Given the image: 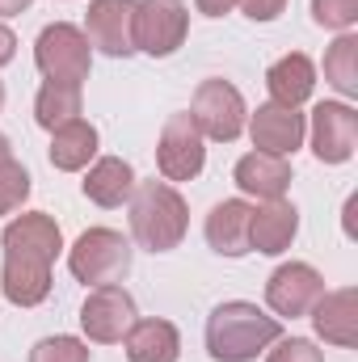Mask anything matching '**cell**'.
Returning <instances> with one entry per match:
<instances>
[{"label":"cell","mask_w":358,"mask_h":362,"mask_svg":"<svg viewBox=\"0 0 358 362\" xmlns=\"http://www.w3.org/2000/svg\"><path fill=\"white\" fill-rule=\"evenodd\" d=\"M278 337H282L278 316H266L258 303L245 299H228L207 316V350L215 362H253Z\"/></svg>","instance_id":"obj_1"},{"label":"cell","mask_w":358,"mask_h":362,"mask_svg":"<svg viewBox=\"0 0 358 362\" xmlns=\"http://www.w3.org/2000/svg\"><path fill=\"white\" fill-rule=\"evenodd\" d=\"M127 202H131V236L148 253H169L185 240L190 206L169 181H135Z\"/></svg>","instance_id":"obj_2"},{"label":"cell","mask_w":358,"mask_h":362,"mask_svg":"<svg viewBox=\"0 0 358 362\" xmlns=\"http://www.w3.org/2000/svg\"><path fill=\"white\" fill-rule=\"evenodd\" d=\"M68 270L85 286L118 282L122 274L131 270V240L122 232H114V228H89L68 249Z\"/></svg>","instance_id":"obj_3"},{"label":"cell","mask_w":358,"mask_h":362,"mask_svg":"<svg viewBox=\"0 0 358 362\" xmlns=\"http://www.w3.org/2000/svg\"><path fill=\"white\" fill-rule=\"evenodd\" d=\"M34 64L47 81H68V85H81L89 81L93 68V47L85 38V30L68 25V21H55L38 34L34 42Z\"/></svg>","instance_id":"obj_4"},{"label":"cell","mask_w":358,"mask_h":362,"mask_svg":"<svg viewBox=\"0 0 358 362\" xmlns=\"http://www.w3.org/2000/svg\"><path fill=\"white\" fill-rule=\"evenodd\" d=\"M190 118L202 131V139L232 144V139H241V131L249 122V110H245V97H241L236 85H228V81H202L194 89V101H190Z\"/></svg>","instance_id":"obj_5"},{"label":"cell","mask_w":358,"mask_h":362,"mask_svg":"<svg viewBox=\"0 0 358 362\" xmlns=\"http://www.w3.org/2000/svg\"><path fill=\"white\" fill-rule=\"evenodd\" d=\"M190 34V13L181 0H135V51L165 59Z\"/></svg>","instance_id":"obj_6"},{"label":"cell","mask_w":358,"mask_h":362,"mask_svg":"<svg viewBox=\"0 0 358 362\" xmlns=\"http://www.w3.org/2000/svg\"><path fill=\"white\" fill-rule=\"evenodd\" d=\"M156 165L165 181H194L207 165V139L194 127L190 114H169L161 144H156Z\"/></svg>","instance_id":"obj_7"},{"label":"cell","mask_w":358,"mask_h":362,"mask_svg":"<svg viewBox=\"0 0 358 362\" xmlns=\"http://www.w3.org/2000/svg\"><path fill=\"white\" fill-rule=\"evenodd\" d=\"M135 320H139V316H135V299H131L122 286H114V282L93 286L89 299H85V308H81V329H85V337L97 341V346L122 341Z\"/></svg>","instance_id":"obj_8"},{"label":"cell","mask_w":358,"mask_h":362,"mask_svg":"<svg viewBox=\"0 0 358 362\" xmlns=\"http://www.w3.org/2000/svg\"><path fill=\"white\" fill-rule=\"evenodd\" d=\"M358 148V114L346 101H321L312 110V152L321 165H346Z\"/></svg>","instance_id":"obj_9"},{"label":"cell","mask_w":358,"mask_h":362,"mask_svg":"<svg viewBox=\"0 0 358 362\" xmlns=\"http://www.w3.org/2000/svg\"><path fill=\"white\" fill-rule=\"evenodd\" d=\"M85 38L110 59L135 55V0H93L85 17Z\"/></svg>","instance_id":"obj_10"},{"label":"cell","mask_w":358,"mask_h":362,"mask_svg":"<svg viewBox=\"0 0 358 362\" xmlns=\"http://www.w3.org/2000/svg\"><path fill=\"white\" fill-rule=\"evenodd\" d=\"M325 295V278L312 270L308 262H287L270 274L266 282V303L278 312V316H308L312 303Z\"/></svg>","instance_id":"obj_11"},{"label":"cell","mask_w":358,"mask_h":362,"mask_svg":"<svg viewBox=\"0 0 358 362\" xmlns=\"http://www.w3.org/2000/svg\"><path fill=\"white\" fill-rule=\"evenodd\" d=\"M249 135H253V148L258 152H270V156H291L299 144H304V114L295 105H278V101H266L258 105V114L245 122Z\"/></svg>","instance_id":"obj_12"},{"label":"cell","mask_w":358,"mask_h":362,"mask_svg":"<svg viewBox=\"0 0 358 362\" xmlns=\"http://www.w3.org/2000/svg\"><path fill=\"white\" fill-rule=\"evenodd\" d=\"M4 299L17 308H38L51 295V262L34 257V253H4V270H0Z\"/></svg>","instance_id":"obj_13"},{"label":"cell","mask_w":358,"mask_h":362,"mask_svg":"<svg viewBox=\"0 0 358 362\" xmlns=\"http://www.w3.org/2000/svg\"><path fill=\"white\" fill-rule=\"evenodd\" d=\"M312 325H316V337H325L329 346L354 350V341H358V291L354 286L325 291L312 303Z\"/></svg>","instance_id":"obj_14"},{"label":"cell","mask_w":358,"mask_h":362,"mask_svg":"<svg viewBox=\"0 0 358 362\" xmlns=\"http://www.w3.org/2000/svg\"><path fill=\"white\" fill-rule=\"evenodd\" d=\"M0 245H4V253H34V257L55 262L64 249V232L47 211H30V215H17L13 223H4Z\"/></svg>","instance_id":"obj_15"},{"label":"cell","mask_w":358,"mask_h":362,"mask_svg":"<svg viewBox=\"0 0 358 362\" xmlns=\"http://www.w3.org/2000/svg\"><path fill=\"white\" fill-rule=\"evenodd\" d=\"M249 219H253V206L245 198H224L211 206L207 215V245L224 257H245L253 253L249 249Z\"/></svg>","instance_id":"obj_16"},{"label":"cell","mask_w":358,"mask_h":362,"mask_svg":"<svg viewBox=\"0 0 358 362\" xmlns=\"http://www.w3.org/2000/svg\"><path fill=\"white\" fill-rule=\"evenodd\" d=\"M299 232V211L287 202V198H274V202H262L249 219V249L266 253V257H278L291 249Z\"/></svg>","instance_id":"obj_17"},{"label":"cell","mask_w":358,"mask_h":362,"mask_svg":"<svg viewBox=\"0 0 358 362\" xmlns=\"http://www.w3.org/2000/svg\"><path fill=\"white\" fill-rule=\"evenodd\" d=\"M232 177L241 185V194H249V198H258V202H274V198H282L287 185H291V165H287V156L249 152V156L236 160V173H232Z\"/></svg>","instance_id":"obj_18"},{"label":"cell","mask_w":358,"mask_h":362,"mask_svg":"<svg viewBox=\"0 0 358 362\" xmlns=\"http://www.w3.org/2000/svg\"><path fill=\"white\" fill-rule=\"evenodd\" d=\"M122 341H127V358L131 362H178L181 358V333L173 320H156V316L135 320Z\"/></svg>","instance_id":"obj_19"},{"label":"cell","mask_w":358,"mask_h":362,"mask_svg":"<svg viewBox=\"0 0 358 362\" xmlns=\"http://www.w3.org/2000/svg\"><path fill=\"white\" fill-rule=\"evenodd\" d=\"M266 89H270V101H278V105H295V110H299V105L312 97V89H316V68H312V59L299 55V51L282 55L278 64H270Z\"/></svg>","instance_id":"obj_20"},{"label":"cell","mask_w":358,"mask_h":362,"mask_svg":"<svg viewBox=\"0 0 358 362\" xmlns=\"http://www.w3.org/2000/svg\"><path fill=\"white\" fill-rule=\"evenodd\" d=\"M97 156V127L85 118H72L51 131V165L59 173H81Z\"/></svg>","instance_id":"obj_21"},{"label":"cell","mask_w":358,"mask_h":362,"mask_svg":"<svg viewBox=\"0 0 358 362\" xmlns=\"http://www.w3.org/2000/svg\"><path fill=\"white\" fill-rule=\"evenodd\" d=\"M135 189V169L122 156H101L85 173V198L97 206H122Z\"/></svg>","instance_id":"obj_22"},{"label":"cell","mask_w":358,"mask_h":362,"mask_svg":"<svg viewBox=\"0 0 358 362\" xmlns=\"http://www.w3.org/2000/svg\"><path fill=\"white\" fill-rule=\"evenodd\" d=\"M81 105H85V93L81 85H68V81H47L38 97H34V118L42 131H55L72 118H81Z\"/></svg>","instance_id":"obj_23"},{"label":"cell","mask_w":358,"mask_h":362,"mask_svg":"<svg viewBox=\"0 0 358 362\" xmlns=\"http://www.w3.org/2000/svg\"><path fill=\"white\" fill-rule=\"evenodd\" d=\"M325 81L342 97H354L358 93V34H342L329 51H325Z\"/></svg>","instance_id":"obj_24"},{"label":"cell","mask_w":358,"mask_h":362,"mask_svg":"<svg viewBox=\"0 0 358 362\" xmlns=\"http://www.w3.org/2000/svg\"><path fill=\"white\" fill-rule=\"evenodd\" d=\"M25 198H30V173H25V165H17L13 156L0 160V215H13Z\"/></svg>","instance_id":"obj_25"},{"label":"cell","mask_w":358,"mask_h":362,"mask_svg":"<svg viewBox=\"0 0 358 362\" xmlns=\"http://www.w3.org/2000/svg\"><path fill=\"white\" fill-rule=\"evenodd\" d=\"M89 346L81 337H42L34 350H30V362H89Z\"/></svg>","instance_id":"obj_26"},{"label":"cell","mask_w":358,"mask_h":362,"mask_svg":"<svg viewBox=\"0 0 358 362\" xmlns=\"http://www.w3.org/2000/svg\"><path fill=\"white\" fill-rule=\"evenodd\" d=\"M312 21L325 30H350L358 21V0H312Z\"/></svg>","instance_id":"obj_27"},{"label":"cell","mask_w":358,"mask_h":362,"mask_svg":"<svg viewBox=\"0 0 358 362\" xmlns=\"http://www.w3.org/2000/svg\"><path fill=\"white\" fill-rule=\"evenodd\" d=\"M266 362H325V354L308 337H278Z\"/></svg>","instance_id":"obj_28"},{"label":"cell","mask_w":358,"mask_h":362,"mask_svg":"<svg viewBox=\"0 0 358 362\" xmlns=\"http://www.w3.org/2000/svg\"><path fill=\"white\" fill-rule=\"evenodd\" d=\"M241 8H245V17H253V21H274L282 8H287V0H236Z\"/></svg>","instance_id":"obj_29"},{"label":"cell","mask_w":358,"mask_h":362,"mask_svg":"<svg viewBox=\"0 0 358 362\" xmlns=\"http://www.w3.org/2000/svg\"><path fill=\"white\" fill-rule=\"evenodd\" d=\"M198 4V13L202 17H224V13H232L236 8V0H194Z\"/></svg>","instance_id":"obj_30"},{"label":"cell","mask_w":358,"mask_h":362,"mask_svg":"<svg viewBox=\"0 0 358 362\" xmlns=\"http://www.w3.org/2000/svg\"><path fill=\"white\" fill-rule=\"evenodd\" d=\"M13 55H17V38H13V30H8V25H0V68H4Z\"/></svg>","instance_id":"obj_31"},{"label":"cell","mask_w":358,"mask_h":362,"mask_svg":"<svg viewBox=\"0 0 358 362\" xmlns=\"http://www.w3.org/2000/svg\"><path fill=\"white\" fill-rule=\"evenodd\" d=\"M34 0H0V17H17V13H25Z\"/></svg>","instance_id":"obj_32"},{"label":"cell","mask_w":358,"mask_h":362,"mask_svg":"<svg viewBox=\"0 0 358 362\" xmlns=\"http://www.w3.org/2000/svg\"><path fill=\"white\" fill-rule=\"evenodd\" d=\"M8 156H13V148H8V139L0 135V160H8Z\"/></svg>","instance_id":"obj_33"},{"label":"cell","mask_w":358,"mask_h":362,"mask_svg":"<svg viewBox=\"0 0 358 362\" xmlns=\"http://www.w3.org/2000/svg\"><path fill=\"white\" fill-rule=\"evenodd\" d=\"M0 110H4V85H0Z\"/></svg>","instance_id":"obj_34"}]
</instances>
